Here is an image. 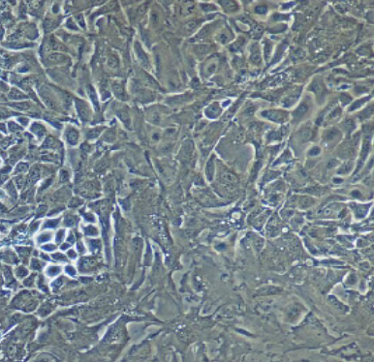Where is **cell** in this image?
<instances>
[{"label": "cell", "mask_w": 374, "mask_h": 362, "mask_svg": "<svg viewBox=\"0 0 374 362\" xmlns=\"http://www.w3.org/2000/svg\"><path fill=\"white\" fill-rule=\"evenodd\" d=\"M39 93L41 94L42 98L44 99L45 103L47 104V106H49V108L54 109L55 108V102H54L53 98L51 97V94L49 93V91L47 88H41V90L39 89Z\"/></svg>", "instance_id": "1"}, {"label": "cell", "mask_w": 374, "mask_h": 362, "mask_svg": "<svg viewBox=\"0 0 374 362\" xmlns=\"http://www.w3.org/2000/svg\"><path fill=\"white\" fill-rule=\"evenodd\" d=\"M350 169H351V165L350 164L344 165V166H342V168H341L339 171H338V173H347L350 171Z\"/></svg>", "instance_id": "28"}, {"label": "cell", "mask_w": 374, "mask_h": 362, "mask_svg": "<svg viewBox=\"0 0 374 362\" xmlns=\"http://www.w3.org/2000/svg\"><path fill=\"white\" fill-rule=\"evenodd\" d=\"M69 255H70V257H72V258H75V257H76V254H75L73 251L69 252Z\"/></svg>", "instance_id": "43"}, {"label": "cell", "mask_w": 374, "mask_h": 362, "mask_svg": "<svg viewBox=\"0 0 374 362\" xmlns=\"http://www.w3.org/2000/svg\"><path fill=\"white\" fill-rule=\"evenodd\" d=\"M209 49H210V46H209V45H206V44L198 45V46L195 47V51L199 54L208 53V52L209 51Z\"/></svg>", "instance_id": "10"}, {"label": "cell", "mask_w": 374, "mask_h": 362, "mask_svg": "<svg viewBox=\"0 0 374 362\" xmlns=\"http://www.w3.org/2000/svg\"><path fill=\"white\" fill-rule=\"evenodd\" d=\"M17 187H19V188H21V185H22V183H23V182H22L23 178H22V177H17Z\"/></svg>", "instance_id": "41"}, {"label": "cell", "mask_w": 374, "mask_h": 362, "mask_svg": "<svg viewBox=\"0 0 374 362\" xmlns=\"http://www.w3.org/2000/svg\"><path fill=\"white\" fill-rule=\"evenodd\" d=\"M313 203V199H309V198H305L301 201V206L303 207H308L311 205V203Z\"/></svg>", "instance_id": "27"}, {"label": "cell", "mask_w": 374, "mask_h": 362, "mask_svg": "<svg viewBox=\"0 0 374 362\" xmlns=\"http://www.w3.org/2000/svg\"><path fill=\"white\" fill-rule=\"evenodd\" d=\"M49 45H51V49H54V51H65L66 47L63 46L61 43L57 41H54V40H51L49 42Z\"/></svg>", "instance_id": "13"}, {"label": "cell", "mask_w": 374, "mask_h": 362, "mask_svg": "<svg viewBox=\"0 0 374 362\" xmlns=\"http://www.w3.org/2000/svg\"><path fill=\"white\" fill-rule=\"evenodd\" d=\"M66 270L68 271V272H70V273H71V272H72V274H73V275H74L75 273H76V272H75V270H74V268H73V267H70V266H68V267L66 268Z\"/></svg>", "instance_id": "42"}, {"label": "cell", "mask_w": 374, "mask_h": 362, "mask_svg": "<svg viewBox=\"0 0 374 362\" xmlns=\"http://www.w3.org/2000/svg\"><path fill=\"white\" fill-rule=\"evenodd\" d=\"M26 169H27V164L21 163L17 166V168L16 169V171H25Z\"/></svg>", "instance_id": "31"}, {"label": "cell", "mask_w": 374, "mask_h": 362, "mask_svg": "<svg viewBox=\"0 0 374 362\" xmlns=\"http://www.w3.org/2000/svg\"><path fill=\"white\" fill-rule=\"evenodd\" d=\"M242 44H243V43H240V41L235 42V43L232 45L231 49H232V51H238V49H240V47L242 46Z\"/></svg>", "instance_id": "30"}, {"label": "cell", "mask_w": 374, "mask_h": 362, "mask_svg": "<svg viewBox=\"0 0 374 362\" xmlns=\"http://www.w3.org/2000/svg\"><path fill=\"white\" fill-rule=\"evenodd\" d=\"M266 8L265 6H258V7H256V13H258V14H265L266 13Z\"/></svg>", "instance_id": "34"}, {"label": "cell", "mask_w": 374, "mask_h": 362, "mask_svg": "<svg viewBox=\"0 0 374 362\" xmlns=\"http://www.w3.org/2000/svg\"><path fill=\"white\" fill-rule=\"evenodd\" d=\"M222 4L224 5V7H225L228 11H235V10H236V8H238L236 2H233V1H224Z\"/></svg>", "instance_id": "17"}, {"label": "cell", "mask_w": 374, "mask_h": 362, "mask_svg": "<svg viewBox=\"0 0 374 362\" xmlns=\"http://www.w3.org/2000/svg\"><path fill=\"white\" fill-rule=\"evenodd\" d=\"M135 49H136V53H137V55H138V58H139L140 62H141V64L143 65L144 67L148 68V57H146V54L144 53V51H143V49L140 47V45L138 43L135 44Z\"/></svg>", "instance_id": "3"}, {"label": "cell", "mask_w": 374, "mask_h": 362, "mask_svg": "<svg viewBox=\"0 0 374 362\" xmlns=\"http://www.w3.org/2000/svg\"><path fill=\"white\" fill-rule=\"evenodd\" d=\"M48 239H49V234H44V235H42L41 237L39 238V240L40 241H47Z\"/></svg>", "instance_id": "40"}, {"label": "cell", "mask_w": 374, "mask_h": 362, "mask_svg": "<svg viewBox=\"0 0 374 362\" xmlns=\"http://www.w3.org/2000/svg\"><path fill=\"white\" fill-rule=\"evenodd\" d=\"M263 33V27L262 26H256L255 28H254V30L252 31V34H253V36L254 37H259V36H261V34Z\"/></svg>", "instance_id": "26"}, {"label": "cell", "mask_w": 374, "mask_h": 362, "mask_svg": "<svg viewBox=\"0 0 374 362\" xmlns=\"http://www.w3.org/2000/svg\"><path fill=\"white\" fill-rule=\"evenodd\" d=\"M85 231H86V233H88V234H94V233L96 234L97 233V231L93 228V227H88Z\"/></svg>", "instance_id": "37"}, {"label": "cell", "mask_w": 374, "mask_h": 362, "mask_svg": "<svg viewBox=\"0 0 374 362\" xmlns=\"http://www.w3.org/2000/svg\"><path fill=\"white\" fill-rule=\"evenodd\" d=\"M66 137H67V139H68V141L70 142V143L75 144L77 142V141H78L79 134L75 129H69L66 133Z\"/></svg>", "instance_id": "6"}, {"label": "cell", "mask_w": 374, "mask_h": 362, "mask_svg": "<svg viewBox=\"0 0 374 362\" xmlns=\"http://www.w3.org/2000/svg\"><path fill=\"white\" fill-rule=\"evenodd\" d=\"M116 115L119 117V119H120V120L123 122L127 127H130L131 119H130V116H129L128 112H126L124 111H118Z\"/></svg>", "instance_id": "7"}, {"label": "cell", "mask_w": 374, "mask_h": 362, "mask_svg": "<svg viewBox=\"0 0 374 362\" xmlns=\"http://www.w3.org/2000/svg\"><path fill=\"white\" fill-rule=\"evenodd\" d=\"M319 153H320V148H319V147H313V148L311 149V151L309 152L310 155H317V154H319Z\"/></svg>", "instance_id": "35"}, {"label": "cell", "mask_w": 374, "mask_h": 362, "mask_svg": "<svg viewBox=\"0 0 374 362\" xmlns=\"http://www.w3.org/2000/svg\"><path fill=\"white\" fill-rule=\"evenodd\" d=\"M251 60H252L255 64H260L262 59H261V55L259 53V51H254L252 54H251Z\"/></svg>", "instance_id": "22"}, {"label": "cell", "mask_w": 374, "mask_h": 362, "mask_svg": "<svg viewBox=\"0 0 374 362\" xmlns=\"http://www.w3.org/2000/svg\"><path fill=\"white\" fill-rule=\"evenodd\" d=\"M39 176H40V171L37 168H35L33 171H32L30 177L32 178V180H35V179H37Z\"/></svg>", "instance_id": "29"}, {"label": "cell", "mask_w": 374, "mask_h": 362, "mask_svg": "<svg viewBox=\"0 0 374 362\" xmlns=\"http://www.w3.org/2000/svg\"><path fill=\"white\" fill-rule=\"evenodd\" d=\"M8 97L11 99H13V100H21V99L25 98L26 96L23 93H21V91L17 90V89L13 88V89H11V91L9 92Z\"/></svg>", "instance_id": "9"}, {"label": "cell", "mask_w": 374, "mask_h": 362, "mask_svg": "<svg viewBox=\"0 0 374 362\" xmlns=\"http://www.w3.org/2000/svg\"><path fill=\"white\" fill-rule=\"evenodd\" d=\"M44 248H45V249H53V248H54V246H53V245H49V246H45Z\"/></svg>", "instance_id": "44"}, {"label": "cell", "mask_w": 374, "mask_h": 362, "mask_svg": "<svg viewBox=\"0 0 374 362\" xmlns=\"http://www.w3.org/2000/svg\"><path fill=\"white\" fill-rule=\"evenodd\" d=\"M59 272V268L55 267V266H51V268L49 269V275H55Z\"/></svg>", "instance_id": "32"}, {"label": "cell", "mask_w": 374, "mask_h": 362, "mask_svg": "<svg viewBox=\"0 0 374 362\" xmlns=\"http://www.w3.org/2000/svg\"><path fill=\"white\" fill-rule=\"evenodd\" d=\"M108 64L110 67L112 68H116V67L118 66V60L116 59V57L114 56H110L108 59Z\"/></svg>", "instance_id": "24"}, {"label": "cell", "mask_w": 374, "mask_h": 362, "mask_svg": "<svg viewBox=\"0 0 374 362\" xmlns=\"http://www.w3.org/2000/svg\"><path fill=\"white\" fill-rule=\"evenodd\" d=\"M222 179H223V181L227 182V183H231V184L236 182V177L232 173H224L223 175H222Z\"/></svg>", "instance_id": "16"}, {"label": "cell", "mask_w": 374, "mask_h": 362, "mask_svg": "<svg viewBox=\"0 0 374 362\" xmlns=\"http://www.w3.org/2000/svg\"><path fill=\"white\" fill-rule=\"evenodd\" d=\"M58 223V220H56V221H49V222H48V223L46 224V227H48V228H53L54 226H56V224Z\"/></svg>", "instance_id": "36"}, {"label": "cell", "mask_w": 374, "mask_h": 362, "mask_svg": "<svg viewBox=\"0 0 374 362\" xmlns=\"http://www.w3.org/2000/svg\"><path fill=\"white\" fill-rule=\"evenodd\" d=\"M65 60V56L60 53H52L48 56V61L51 63H59Z\"/></svg>", "instance_id": "8"}, {"label": "cell", "mask_w": 374, "mask_h": 362, "mask_svg": "<svg viewBox=\"0 0 374 362\" xmlns=\"http://www.w3.org/2000/svg\"><path fill=\"white\" fill-rule=\"evenodd\" d=\"M231 38H232L231 35L228 34V33H225V32H222V33L219 34L218 37H217V39L221 42V43H227V42L230 41Z\"/></svg>", "instance_id": "18"}, {"label": "cell", "mask_w": 374, "mask_h": 362, "mask_svg": "<svg viewBox=\"0 0 374 362\" xmlns=\"http://www.w3.org/2000/svg\"><path fill=\"white\" fill-rule=\"evenodd\" d=\"M213 169H214V166H213V162L212 160L209 161V163L208 164V167H206V174H208V179L212 178L213 175Z\"/></svg>", "instance_id": "20"}, {"label": "cell", "mask_w": 374, "mask_h": 362, "mask_svg": "<svg viewBox=\"0 0 374 362\" xmlns=\"http://www.w3.org/2000/svg\"><path fill=\"white\" fill-rule=\"evenodd\" d=\"M209 26L210 25H206L204 29H202L197 37H198V38H204V37H206V35L209 33Z\"/></svg>", "instance_id": "25"}, {"label": "cell", "mask_w": 374, "mask_h": 362, "mask_svg": "<svg viewBox=\"0 0 374 362\" xmlns=\"http://www.w3.org/2000/svg\"><path fill=\"white\" fill-rule=\"evenodd\" d=\"M198 25H199V21H189V22H187V23H186L185 28H186V30L192 31V30H194V29H195Z\"/></svg>", "instance_id": "23"}, {"label": "cell", "mask_w": 374, "mask_h": 362, "mask_svg": "<svg viewBox=\"0 0 374 362\" xmlns=\"http://www.w3.org/2000/svg\"><path fill=\"white\" fill-rule=\"evenodd\" d=\"M208 111H211L210 113L208 114V115L210 116V117H215V116H217L219 113H220V109H219V108H218V107H216V106H214V105H213V106H211V107H209Z\"/></svg>", "instance_id": "19"}, {"label": "cell", "mask_w": 374, "mask_h": 362, "mask_svg": "<svg viewBox=\"0 0 374 362\" xmlns=\"http://www.w3.org/2000/svg\"><path fill=\"white\" fill-rule=\"evenodd\" d=\"M113 90L114 93L120 100H125V93H124V89L119 83H114L113 84Z\"/></svg>", "instance_id": "5"}, {"label": "cell", "mask_w": 374, "mask_h": 362, "mask_svg": "<svg viewBox=\"0 0 374 362\" xmlns=\"http://www.w3.org/2000/svg\"><path fill=\"white\" fill-rule=\"evenodd\" d=\"M308 109L309 108H308L307 104H305V103L301 104V106L296 109L295 113H294V118H295L296 120H300L301 118H303V117L307 113Z\"/></svg>", "instance_id": "4"}, {"label": "cell", "mask_w": 374, "mask_h": 362, "mask_svg": "<svg viewBox=\"0 0 374 362\" xmlns=\"http://www.w3.org/2000/svg\"><path fill=\"white\" fill-rule=\"evenodd\" d=\"M87 92H88V95L90 96L92 103L95 105L96 109H98V100H97V96H96V93H95V91H94L93 87L89 85L88 87H87Z\"/></svg>", "instance_id": "11"}, {"label": "cell", "mask_w": 374, "mask_h": 362, "mask_svg": "<svg viewBox=\"0 0 374 362\" xmlns=\"http://www.w3.org/2000/svg\"><path fill=\"white\" fill-rule=\"evenodd\" d=\"M99 133H100V130H95V131H94V130H93V131L89 133V135H92L90 138H93V137H97V136H98Z\"/></svg>", "instance_id": "39"}, {"label": "cell", "mask_w": 374, "mask_h": 362, "mask_svg": "<svg viewBox=\"0 0 374 362\" xmlns=\"http://www.w3.org/2000/svg\"><path fill=\"white\" fill-rule=\"evenodd\" d=\"M31 265L33 266L34 269H39L40 268V263L36 261V259H33V261H32Z\"/></svg>", "instance_id": "38"}, {"label": "cell", "mask_w": 374, "mask_h": 362, "mask_svg": "<svg viewBox=\"0 0 374 362\" xmlns=\"http://www.w3.org/2000/svg\"><path fill=\"white\" fill-rule=\"evenodd\" d=\"M12 106L17 109H21V111H28L30 109V104L28 102H23V103H17L13 104Z\"/></svg>", "instance_id": "15"}, {"label": "cell", "mask_w": 374, "mask_h": 362, "mask_svg": "<svg viewBox=\"0 0 374 362\" xmlns=\"http://www.w3.org/2000/svg\"><path fill=\"white\" fill-rule=\"evenodd\" d=\"M216 69H217V64L215 62H211V63H209L206 66L204 72H206V75H211L216 71Z\"/></svg>", "instance_id": "14"}, {"label": "cell", "mask_w": 374, "mask_h": 362, "mask_svg": "<svg viewBox=\"0 0 374 362\" xmlns=\"http://www.w3.org/2000/svg\"><path fill=\"white\" fill-rule=\"evenodd\" d=\"M338 135H339V132H338L337 129H331V130H330V131L327 132L326 141H333L336 137H338Z\"/></svg>", "instance_id": "12"}, {"label": "cell", "mask_w": 374, "mask_h": 362, "mask_svg": "<svg viewBox=\"0 0 374 362\" xmlns=\"http://www.w3.org/2000/svg\"><path fill=\"white\" fill-rule=\"evenodd\" d=\"M340 113V109L339 108H337V109H335V111H333L330 113V115H329V118H333V117H336L338 115V114Z\"/></svg>", "instance_id": "33"}, {"label": "cell", "mask_w": 374, "mask_h": 362, "mask_svg": "<svg viewBox=\"0 0 374 362\" xmlns=\"http://www.w3.org/2000/svg\"><path fill=\"white\" fill-rule=\"evenodd\" d=\"M77 108H78V112L83 120H87L89 117V109L86 106V104L83 101H77Z\"/></svg>", "instance_id": "2"}, {"label": "cell", "mask_w": 374, "mask_h": 362, "mask_svg": "<svg viewBox=\"0 0 374 362\" xmlns=\"http://www.w3.org/2000/svg\"><path fill=\"white\" fill-rule=\"evenodd\" d=\"M311 131L309 129H303V131L301 132V139H303V141H307V139H309L311 138Z\"/></svg>", "instance_id": "21"}]
</instances>
